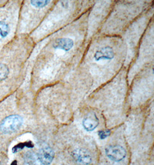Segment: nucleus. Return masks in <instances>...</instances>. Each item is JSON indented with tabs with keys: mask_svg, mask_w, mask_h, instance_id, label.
Returning <instances> with one entry per match:
<instances>
[{
	"mask_svg": "<svg viewBox=\"0 0 154 165\" xmlns=\"http://www.w3.org/2000/svg\"><path fill=\"white\" fill-rule=\"evenodd\" d=\"M111 134V131L110 130H100L98 132V135L100 139H105L107 137H109Z\"/></svg>",
	"mask_w": 154,
	"mask_h": 165,
	"instance_id": "f8f14e48",
	"label": "nucleus"
},
{
	"mask_svg": "<svg viewBox=\"0 0 154 165\" xmlns=\"http://www.w3.org/2000/svg\"><path fill=\"white\" fill-rule=\"evenodd\" d=\"M9 32V28L8 24L2 21H0V36L2 38L7 36Z\"/></svg>",
	"mask_w": 154,
	"mask_h": 165,
	"instance_id": "1a4fd4ad",
	"label": "nucleus"
},
{
	"mask_svg": "<svg viewBox=\"0 0 154 165\" xmlns=\"http://www.w3.org/2000/svg\"><path fill=\"white\" fill-rule=\"evenodd\" d=\"M9 69L7 65L0 64V82L4 80L8 77Z\"/></svg>",
	"mask_w": 154,
	"mask_h": 165,
	"instance_id": "9d476101",
	"label": "nucleus"
},
{
	"mask_svg": "<svg viewBox=\"0 0 154 165\" xmlns=\"http://www.w3.org/2000/svg\"><path fill=\"white\" fill-rule=\"evenodd\" d=\"M23 123L22 117L18 115H13L4 119L0 125V129L5 134L13 133L20 129Z\"/></svg>",
	"mask_w": 154,
	"mask_h": 165,
	"instance_id": "f257e3e1",
	"label": "nucleus"
},
{
	"mask_svg": "<svg viewBox=\"0 0 154 165\" xmlns=\"http://www.w3.org/2000/svg\"><path fill=\"white\" fill-rule=\"evenodd\" d=\"M106 153L107 157L111 161L119 162L126 157L127 151L121 145H110L106 148Z\"/></svg>",
	"mask_w": 154,
	"mask_h": 165,
	"instance_id": "f03ea898",
	"label": "nucleus"
},
{
	"mask_svg": "<svg viewBox=\"0 0 154 165\" xmlns=\"http://www.w3.org/2000/svg\"><path fill=\"white\" fill-rule=\"evenodd\" d=\"M99 120L94 114H89L84 118L83 121V126L85 130L88 132H91L99 125Z\"/></svg>",
	"mask_w": 154,
	"mask_h": 165,
	"instance_id": "0eeeda50",
	"label": "nucleus"
},
{
	"mask_svg": "<svg viewBox=\"0 0 154 165\" xmlns=\"http://www.w3.org/2000/svg\"><path fill=\"white\" fill-rule=\"evenodd\" d=\"M74 45V42L69 38H61L55 41L53 45L54 49H59L65 51H69Z\"/></svg>",
	"mask_w": 154,
	"mask_h": 165,
	"instance_id": "423d86ee",
	"label": "nucleus"
},
{
	"mask_svg": "<svg viewBox=\"0 0 154 165\" xmlns=\"http://www.w3.org/2000/svg\"><path fill=\"white\" fill-rule=\"evenodd\" d=\"M38 157L42 165H50L54 158V152L50 147H43L39 150Z\"/></svg>",
	"mask_w": 154,
	"mask_h": 165,
	"instance_id": "7ed1b4c3",
	"label": "nucleus"
},
{
	"mask_svg": "<svg viewBox=\"0 0 154 165\" xmlns=\"http://www.w3.org/2000/svg\"><path fill=\"white\" fill-rule=\"evenodd\" d=\"M11 165H17V161H14L12 163H11Z\"/></svg>",
	"mask_w": 154,
	"mask_h": 165,
	"instance_id": "ddd939ff",
	"label": "nucleus"
},
{
	"mask_svg": "<svg viewBox=\"0 0 154 165\" xmlns=\"http://www.w3.org/2000/svg\"><path fill=\"white\" fill-rule=\"evenodd\" d=\"M25 147H27L28 148H32L34 147V144H32L31 141L25 142L24 143H19V144L15 145L12 148V151H13V153H15L21 149H23Z\"/></svg>",
	"mask_w": 154,
	"mask_h": 165,
	"instance_id": "6e6552de",
	"label": "nucleus"
},
{
	"mask_svg": "<svg viewBox=\"0 0 154 165\" xmlns=\"http://www.w3.org/2000/svg\"><path fill=\"white\" fill-rule=\"evenodd\" d=\"M49 2L50 1H31V4L35 8H44Z\"/></svg>",
	"mask_w": 154,
	"mask_h": 165,
	"instance_id": "9b49d317",
	"label": "nucleus"
},
{
	"mask_svg": "<svg viewBox=\"0 0 154 165\" xmlns=\"http://www.w3.org/2000/svg\"><path fill=\"white\" fill-rule=\"evenodd\" d=\"M72 155L79 165H88L92 162L91 155L84 149H76L73 152Z\"/></svg>",
	"mask_w": 154,
	"mask_h": 165,
	"instance_id": "20e7f679",
	"label": "nucleus"
},
{
	"mask_svg": "<svg viewBox=\"0 0 154 165\" xmlns=\"http://www.w3.org/2000/svg\"><path fill=\"white\" fill-rule=\"evenodd\" d=\"M114 52L112 48L106 46L98 51L94 55V59L96 61L101 60H111L114 57Z\"/></svg>",
	"mask_w": 154,
	"mask_h": 165,
	"instance_id": "39448f33",
	"label": "nucleus"
}]
</instances>
